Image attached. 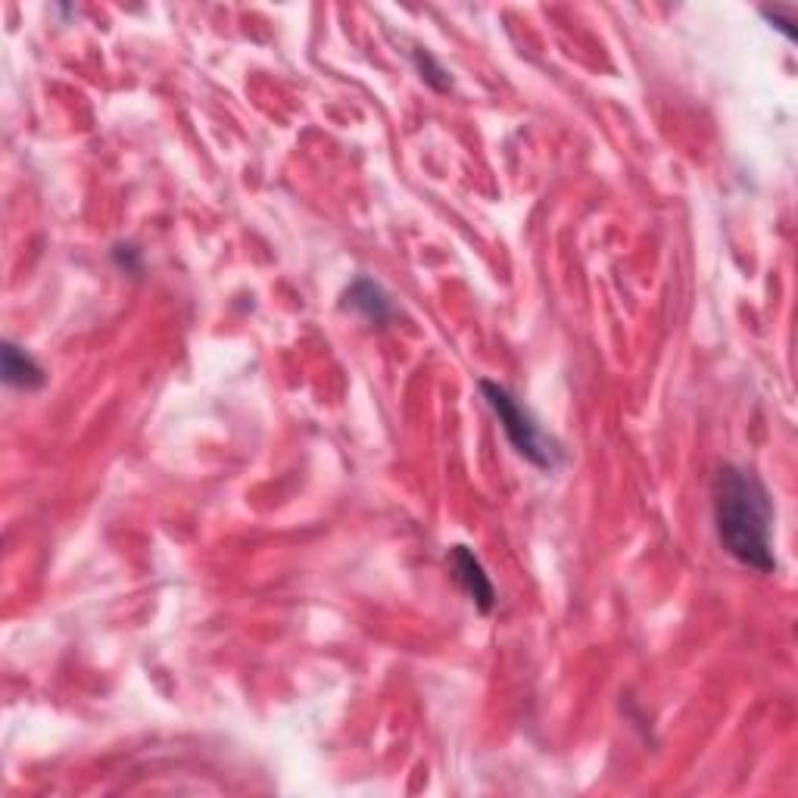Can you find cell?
I'll return each mask as SVG.
<instances>
[{
	"label": "cell",
	"instance_id": "obj_2",
	"mask_svg": "<svg viewBox=\"0 0 798 798\" xmlns=\"http://www.w3.org/2000/svg\"><path fill=\"white\" fill-rule=\"evenodd\" d=\"M481 393H484L487 406L496 412V418H499V425L506 430V437H509L514 452L524 455L536 469H553L555 450H550L546 437L540 433L531 415L521 409V403L514 400L512 393L506 388H499V384H493V381H481Z\"/></svg>",
	"mask_w": 798,
	"mask_h": 798
},
{
	"label": "cell",
	"instance_id": "obj_7",
	"mask_svg": "<svg viewBox=\"0 0 798 798\" xmlns=\"http://www.w3.org/2000/svg\"><path fill=\"white\" fill-rule=\"evenodd\" d=\"M761 16L771 22L777 32H783V38H786V42H796V28H793L796 22H793V13H789L786 7H764V10H761Z\"/></svg>",
	"mask_w": 798,
	"mask_h": 798
},
{
	"label": "cell",
	"instance_id": "obj_1",
	"mask_svg": "<svg viewBox=\"0 0 798 798\" xmlns=\"http://www.w3.org/2000/svg\"><path fill=\"white\" fill-rule=\"evenodd\" d=\"M715 528L720 546L752 571H774V506L752 471L724 465L715 477Z\"/></svg>",
	"mask_w": 798,
	"mask_h": 798
},
{
	"label": "cell",
	"instance_id": "obj_5",
	"mask_svg": "<svg viewBox=\"0 0 798 798\" xmlns=\"http://www.w3.org/2000/svg\"><path fill=\"white\" fill-rule=\"evenodd\" d=\"M3 381L7 388L38 390L44 384V369L16 344H3Z\"/></svg>",
	"mask_w": 798,
	"mask_h": 798
},
{
	"label": "cell",
	"instance_id": "obj_6",
	"mask_svg": "<svg viewBox=\"0 0 798 798\" xmlns=\"http://www.w3.org/2000/svg\"><path fill=\"white\" fill-rule=\"evenodd\" d=\"M412 60H415V66H418L421 79H425L433 91H450L452 82H450V76H447V69L433 60L428 50H415V54H412Z\"/></svg>",
	"mask_w": 798,
	"mask_h": 798
},
{
	"label": "cell",
	"instance_id": "obj_4",
	"mask_svg": "<svg viewBox=\"0 0 798 798\" xmlns=\"http://www.w3.org/2000/svg\"><path fill=\"white\" fill-rule=\"evenodd\" d=\"M344 300H347L349 309H356L371 325H388L390 319H393V303H390V297L384 293V287L374 285L369 278L352 281Z\"/></svg>",
	"mask_w": 798,
	"mask_h": 798
},
{
	"label": "cell",
	"instance_id": "obj_8",
	"mask_svg": "<svg viewBox=\"0 0 798 798\" xmlns=\"http://www.w3.org/2000/svg\"><path fill=\"white\" fill-rule=\"evenodd\" d=\"M116 259H119V266L128 268V271H138V250L135 246H116Z\"/></svg>",
	"mask_w": 798,
	"mask_h": 798
},
{
	"label": "cell",
	"instance_id": "obj_3",
	"mask_svg": "<svg viewBox=\"0 0 798 798\" xmlns=\"http://www.w3.org/2000/svg\"><path fill=\"white\" fill-rule=\"evenodd\" d=\"M450 565L455 574V583L469 593V599L477 605L481 614H490L496 605V590H493L490 577L484 571L481 558L471 553L469 546H452L450 550Z\"/></svg>",
	"mask_w": 798,
	"mask_h": 798
}]
</instances>
